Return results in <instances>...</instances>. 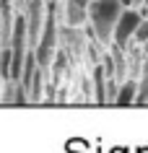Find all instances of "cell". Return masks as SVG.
<instances>
[{"mask_svg":"<svg viewBox=\"0 0 148 153\" xmlns=\"http://www.w3.org/2000/svg\"><path fill=\"white\" fill-rule=\"evenodd\" d=\"M120 3H122L125 8H132V0H120Z\"/></svg>","mask_w":148,"mask_h":153,"instance_id":"9","label":"cell"},{"mask_svg":"<svg viewBox=\"0 0 148 153\" xmlns=\"http://www.w3.org/2000/svg\"><path fill=\"white\" fill-rule=\"evenodd\" d=\"M55 47H57V0H47V13H44L42 34H39L36 47H34L39 68H49L52 65Z\"/></svg>","mask_w":148,"mask_h":153,"instance_id":"2","label":"cell"},{"mask_svg":"<svg viewBox=\"0 0 148 153\" xmlns=\"http://www.w3.org/2000/svg\"><path fill=\"white\" fill-rule=\"evenodd\" d=\"M89 5H91V0H65V26L68 29H78V26L86 24Z\"/></svg>","mask_w":148,"mask_h":153,"instance_id":"4","label":"cell"},{"mask_svg":"<svg viewBox=\"0 0 148 153\" xmlns=\"http://www.w3.org/2000/svg\"><path fill=\"white\" fill-rule=\"evenodd\" d=\"M122 10H125V5L120 0H91V5H89L91 31L101 44H109Z\"/></svg>","mask_w":148,"mask_h":153,"instance_id":"1","label":"cell"},{"mask_svg":"<svg viewBox=\"0 0 148 153\" xmlns=\"http://www.w3.org/2000/svg\"><path fill=\"white\" fill-rule=\"evenodd\" d=\"M135 96H138V81L135 78H130V81H122L120 83V91H117V104L120 106H127L135 101Z\"/></svg>","mask_w":148,"mask_h":153,"instance_id":"5","label":"cell"},{"mask_svg":"<svg viewBox=\"0 0 148 153\" xmlns=\"http://www.w3.org/2000/svg\"><path fill=\"white\" fill-rule=\"evenodd\" d=\"M132 42H138V44H146L148 42V18H143L138 24V29H135V36H132Z\"/></svg>","mask_w":148,"mask_h":153,"instance_id":"7","label":"cell"},{"mask_svg":"<svg viewBox=\"0 0 148 153\" xmlns=\"http://www.w3.org/2000/svg\"><path fill=\"white\" fill-rule=\"evenodd\" d=\"M143 3H146V0H132V8H140Z\"/></svg>","mask_w":148,"mask_h":153,"instance_id":"8","label":"cell"},{"mask_svg":"<svg viewBox=\"0 0 148 153\" xmlns=\"http://www.w3.org/2000/svg\"><path fill=\"white\" fill-rule=\"evenodd\" d=\"M140 21H143V16H140V10H138V8H125L122 13H120V21H117L115 34H112V39H115L117 47H122V49H125L127 44H130Z\"/></svg>","mask_w":148,"mask_h":153,"instance_id":"3","label":"cell"},{"mask_svg":"<svg viewBox=\"0 0 148 153\" xmlns=\"http://www.w3.org/2000/svg\"><path fill=\"white\" fill-rule=\"evenodd\" d=\"M146 49H148V42H146Z\"/></svg>","mask_w":148,"mask_h":153,"instance_id":"10","label":"cell"},{"mask_svg":"<svg viewBox=\"0 0 148 153\" xmlns=\"http://www.w3.org/2000/svg\"><path fill=\"white\" fill-rule=\"evenodd\" d=\"M94 99L96 101H107V73H104V65L94 68Z\"/></svg>","mask_w":148,"mask_h":153,"instance_id":"6","label":"cell"}]
</instances>
